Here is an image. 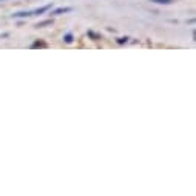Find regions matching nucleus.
Segmentation results:
<instances>
[{
    "mask_svg": "<svg viewBox=\"0 0 196 196\" xmlns=\"http://www.w3.org/2000/svg\"><path fill=\"white\" fill-rule=\"evenodd\" d=\"M51 6H52L51 3H48V5L42 6V8H37V9H34V11H29V16H39V14H42V13H45V11H48Z\"/></svg>",
    "mask_w": 196,
    "mask_h": 196,
    "instance_id": "obj_1",
    "label": "nucleus"
},
{
    "mask_svg": "<svg viewBox=\"0 0 196 196\" xmlns=\"http://www.w3.org/2000/svg\"><path fill=\"white\" fill-rule=\"evenodd\" d=\"M70 11H73V8H57L52 11V14L54 16H59V14H65V13H70Z\"/></svg>",
    "mask_w": 196,
    "mask_h": 196,
    "instance_id": "obj_2",
    "label": "nucleus"
},
{
    "mask_svg": "<svg viewBox=\"0 0 196 196\" xmlns=\"http://www.w3.org/2000/svg\"><path fill=\"white\" fill-rule=\"evenodd\" d=\"M151 2H154V3H162V5H170V3H173V0H151Z\"/></svg>",
    "mask_w": 196,
    "mask_h": 196,
    "instance_id": "obj_3",
    "label": "nucleus"
},
{
    "mask_svg": "<svg viewBox=\"0 0 196 196\" xmlns=\"http://www.w3.org/2000/svg\"><path fill=\"white\" fill-rule=\"evenodd\" d=\"M52 22L51 20H47V22H40V23L36 25V28H42V26H47V25H51Z\"/></svg>",
    "mask_w": 196,
    "mask_h": 196,
    "instance_id": "obj_4",
    "label": "nucleus"
},
{
    "mask_svg": "<svg viewBox=\"0 0 196 196\" xmlns=\"http://www.w3.org/2000/svg\"><path fill=\"white\" fill-rule=\"evenodd\" d=\"M63 39H65L66 43H71V42H73V34H66L65 37H63Z\"/></svg>",
    "mask_w": 196,
    "mask_h": 196,
    "instance_id": "obj_5",
    "label": "nucleus"
},
{
    "mask_svg": "<svg viewBox=\"0 0 196 196\" xmlns=\"http://www.w3.org/2000/svg\"><path fill=\"white\" fill-rule=\"evenodd\" d=\"M0 2H3V0H0Z\"/></svg>",
    "mask_w": 196,
    "mask_h": 196,
    "instance_id": "obj_6",
    "label": "nucleus"
}]
</instances>
